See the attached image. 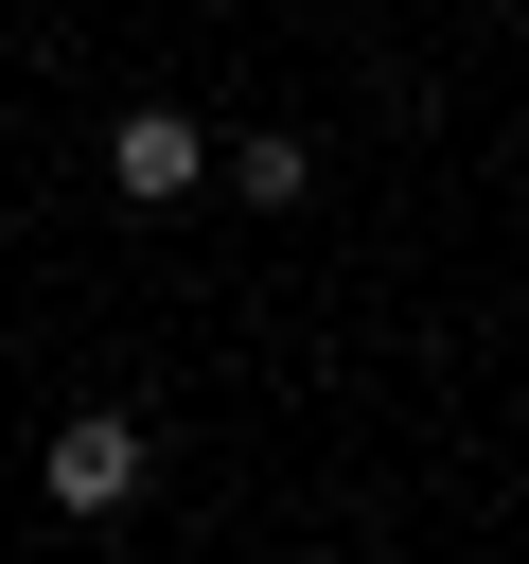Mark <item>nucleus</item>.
I'll use <instances>...</instances> for the list:
<instances>
[{"mask_svg":"<svg viewBox=\"0 0 529 564\" xmlns=\"http://www.w3.org/2000/svg\"><path fill=\"white\" fill-rule=\"evenodd\" d=\"M35 494H53L71 529H106V511L141 494V423H123V405H71V423L35 441Z\"/></svg>","mask_w":529,"mask_h":564,"instance_id":"obj_1","label":"nucleus"},{"mask_svg":"<svg viewBox=\"0 0 529 564\" xmlns=\"http://www.w3.org/2000/svg\"><path fill=\"white\" fill-rule=\"evenodd\" d=\"M194 176H229L212 123H176V106H123V123H106V194H123V212H176Z\"/></svg>","mask_w":529,"mask_h":564,"instance_id":"obj_2","label":"nucleus"},{"mask_svg":"<svg viewBox=\"0 0 529 564\" xmlns=\"http://www.w3.org/2000/svg\"><path fill=\"white\" fill-rule=\"evenodd\" d=\"M229 194H247V212H300V194H317V141H300V123H247V141H229Z\"/></svg>","mask_w":529,"mask_h":564,"instance_id":"obj_3","label":"nucleus"}]
</instances>
